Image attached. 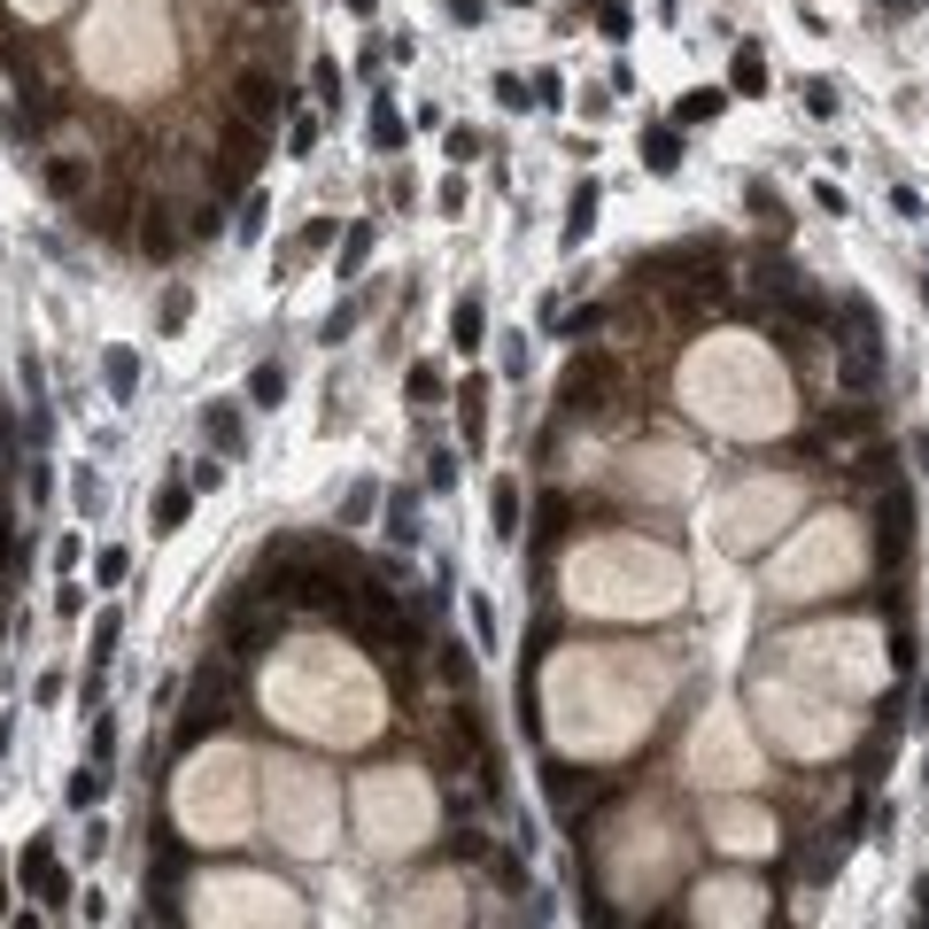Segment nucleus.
I'll return each mask as SVG.
<instances>
[{
    "mask_svg": "<svg viewBox=\"0 0 929 929\" xmlns=\"http://www.w3.org/2000/svg\"><path fill=\"white\" fill-rule=\"evenodd\" d=\"M612 388H620V357H612V349H588V357L565 365L558 410H565V418H597V410H612Z\"/></svg>",
    "mask_w": 929,
    "mask_h": 929,
    "instance_id": "nucleus-1",
    "label": "nucleus"
},
{
    "mask_svg": "<svg viewBox=\"0 0 929 929\" xmlns=\"http://www.w3.org/2000/svg\"><path fill=\"white\" fill-rule=\"evenodd\" d=\"M233 720V674L225 666H194V682H187V713H179V743H202L210 728Z\"/></svg>",
    "mask_w": 929,
    "mask_h": 929,
    "instance_id": "nucleus-2",
    "label": "nucleus"
},
{
    "mask_svg": "<svg viewBox=\"0 0 929 929\" xmlns=\"http://www.w3.org/2000/svg\"><path fill=\"white\" fill-rule=\"evenodd\" d=\"M217 140H225V163H210V187H217V194H233V187H240V179L264 163V124L233 109V117L217 124Z\"/></svg>",
    "mask_w": 929,
    "mask_h": 929,
    "instance_id": "nucleus-3",
    "label": "nucleus"
},
{
    "mask_svg": "<svg viewBox=\"0 0 929 929\" xmlns=\"http://www.w3.org/2000/svg\"><path fill=\"white\" fill-rule=\"evenodd\" d=\"M233 109L257 117V124H279V117H287V86H279L272 70H240V78H233Z\"/></svg>",
    "mask_w": 929,
    "mask_h": 929,
    "instance_id": "nucleus-4",
    "label": "nucleus"
},
{
    "mask_svg": "<svg viewBox=\"0 0 929 929\" xmlns=\"http://www.w3.org/2000/svg\"><path fill=\"white\" fill-rule=\"evenodd\" d=\"M906 543H914V496L883 488V503H876V558L891 565V558H906Z\"/></svg>",
    "mask_w": 929,
    "mask_h": 929,
    "instance_id": "nucleus-5",
    "label": "nucleus"
},
{
    "mask_svg": "<svg viewBox=\"0 0 929 929\" xmlns=\"http://www.w3.org/2000/svg\"><path fill=\"white\" fill-rule=\"evenodd\" d=\"M272 643H279V612H248V605L225 612V651L233 658H264Z\"/></svg>",
    "mask_w": 929,
    "mask_h": 929,
    "instance_id": "nucleus-6",
    "label": "nucleus"
},
{
    "mask_svg": "<svg viewBox=\"0 0 929 929\" xmlns=\"http://www.w3.org/2000/svg\"><path fill=\"white\" fill-rule=\"evenodd\" d=\"M860 434H876V410H868V403H836V410H821V427L806 434V457H813L821 442H860Z\"/></svg>",
    "mask_w": 929,
    "mask_h": 929,
    "instance_id": "nucleus-7",
    "label": "nucleus"
},
{
    "mask_svg": "<svg viewBox=\"0 0 929 929\" xmlns=\"http://www.w3.org/2000/svg\"><path fill=\"white\" fill-rule=\"evenodd\" d=\"M171 217H179L171 202H147V210H140V257H179V240H187V233H179Z\"/></svg>",
    "mask_w": 929,
    "mask_h": 929,
    "instance_id": "nucleus-8",
    "label": "nucleus"
},
{
    "mask_svg": "<svg viewBox=\"0 0 929 929\" xmlns=\"http://www.w3.org/2000/svg\"><path fill=\"white\" fill-rule=\"evenodd\" d=\"M124 217H132V187H124V179H117L102 202H86V225H94L102 240H117V233H124Z\"/></svg>",
    "mask_w": 929,
    "mask_h": 929,
    "instance_id": "nucleus-9",
    "label": "nucleus"
},
{
    "mask_svg": "<svg viewBox=\"0 0 929 929\" xmlns=\"http://www.w3.org/2000/svg\"><path fill=\"white\" fill-rule=\"evenodd\" d=\"M480 333H488V310H480V295H457V310H450V349H480Z\"/></svg>",
    "mask_w": 929,
    "mask_h": 929,
    "instance_id": "nucleus-10",
    "label": "nucleus"
},
{
    "mask_svg": "<svg viewBox=\"0 0 929 929\" xmlns=\"http://www.w3.org/2000/svg\"><path fill=\"white\" fill-rule=\"evenodd\" d=\"M39 179H47V194H55V202H78V194H86V179H94V171H86V163H78V155H47V171H39Z\"/></svg>",
    "mask_w": 929,
    "mask_h": 929,
    "instance_id": "nucleus-11",
    "label": "nucleus"
},
{
    "mask_svg": "<svg viewBox=\"0 0 929 929\" xmlns=\"http://www.w3.org/2000/svg\"><path fill=\"white\" fill-rule=\"evenodd\" d=\"M597 202H605V194H597V179H581V187H573V202H565V248H581V240H588V225H597Z\"/></svg>",
    "mask_w": 929,
    "mask_h": 929,
    "instance_id": "nucleus-12",
    "label": "nucleus"
},
{
    "mask_svg": "<svg viewBox=\"0 0 929 929\" xmlns=\"http://www.w3.org/2000/svg\"><path fill=\"white\" fill-rule=\"evenodd\" d=\"M643 163H651V179H674V171H682V132H643Z\"/></svg>",
    "mask_w": 929,
    "mask_h": 929,
    "instance_id": "nucleus-13",
    "label": "nucleus"
},
{
    "mask_svg": "<svg viewBox=\"0 0 929 929\" xmlns=\"http://www.w3.org/2000/svg\"><path fill=\"white\" fill-rule=\"evenodd\" d=\"M488 520H496V543H520V480H496Z\"/></svg>",
    "mask_w": 929,
    "mask_h": 929,
    "instance_id": "nucleus-14",
    "label": "nucleus"
},
{
    "mask_svg": "<svg viewBox=\"0 0 929 929\" xmlns=\"http://www.w3.org/2000/svg\"><path fill=\"white\" fill-rule=\"evenodd\" d=\"M102 798H109V759H86V767L70 775V806L86 813V806H102Z\"/></svg>",
    "mask_w": 929,
    "mask_h": 929,
    "instance_id": "nucleus-15",
    "label": "nucleus"
},
{
    "mask_svg": "<svg viewBox=\"0 0 929 929\" xmlns=\"http://www.w3.org/2000/svg\"><path fill=\"white\" fill-rule=\"evenodd\" d=\"M202 434H210V442H217L225 457H233V450L248 442V434H240V410H233V403H210V410H202Z\"/></svg>",
    "mask_w": 929,
    "mask_h": 929,
    "instance_id": "nucleus-16",
    "label": "nucleus"
},
{
    "mask_svg": "<svg viewBox=\"0 0 929 929\" xmlns=\"http://www.w3.org/2000/svg\"><path fill=\"white\" fill-rule=\"evenodd\" d=\"M388 543H403V550L418 543V496H410V488L388 496Z\"/></svg>",
    "mask_w": 929,
    "mask_h": 929,
    "instance_id": "nucleus-17",
    "label": "nucleus"
},
{
    "mask_svg": "<svg viewBox=\"0 0 929 929\" xmlns=\"http://www.w3.org/2000/svg\"><path fill=\"white\" fill-rule=\"evenodd\" d=\"M457 410H465V442L480 450V442H488V380H465V395H457Z\"/></svg>",
    "mask_w": 929,
    "mask_h": 929,
    "instance_id": "nucleus-18",
    "label": "nucleus"
},
{
    "mask_svg": "<svg viewBox=\"0 0 929 929\" xmlns=\"http://www.w3.org/2000/svg\"><path fill=\"white\" fill-rule=\"evenodd\" d=\"M844 473H853V480H876V488H883V480L898 473V450H891V442H868V450H860L853 465H844Z\"/></svg>",
    "mask_w": 929,
    "mask_h": 929,
    "instance_id": "nucleus-19",
    "label": "nucleus"
},
{
    "mask_svg": "<svg viewBox=\"0 0 929 929\" xmlns=\"http://www.w3.org/2000/svg\"><path fill=\"white\" fill-rule=\"evenodd\" d=\"M248 403H257V410H279V403H287V372H279V365H257V372H248Z\"/></svg>",
    "mask_w": 929,
    "mask_h": 929,
    "instance_id": "nucleus-20",
    "label": "nucleus"
},
{
    "mask_svg": "<svg viewBox=\"0 0 929 929\" xmlns=\"http://www.w3.org/2000/svg\"><path fill=\"white\" fill-rule=\"evenodd\" d=\"M728 78H736V94H767V55H759V47H736Z\"/></svg>",
    "mask_w": 929,
    "mask_h": 929,
    "instance_id": "nucleus-21",
    "label": "nucleus"
},
{
    "mask_svg": "<svg viewBox=\"0 0 929 929\" xmlns=\"http://www.w3.org/2000/svg\"><path fill=\"white\" fill-rule=\"evenodd\" d=\"M187 512H194V488H163V496H155V535L187 527Z\"/></svg>",
    "mask_w": 929,
    "mask_h": 929,
    "instance_id": "nucleus-22",
    "label": "nucleus"
},
{
    "mask_svg": "<svg viewBox=\"0 0 929 929\" xmlns=\"http://www.w3.org/2000/svg\"><path fill=\"white\" fill-rule=\"evenodd\" d=\"M102 372H109V395H117V403H132V388H140V357H132V349H109V365H102Z\"/></svg>",
    "mask_w": 929,
    "mask_h": 929,
    "instance_id": "nucleus-23",
    "label": "nucleus"
},
{
    "mask_svg": "<svg viewBox=\"0 0 929 929\" xmlns=\"http://www.w3.org/2000/svg\"><path fill=\"white\" fill-rule=\"evenodd\" d=\"M798 102H806V117H836V78H798Z\"/></svg>",
    "mask_w": 929,
    "mask_h": 929,
    "instance_id": "nucleus-24",
    "label": "nucleus"
},
{
    "mask_svg": "<svg viewBox=\"0 0 929 929\" xmlns=\"http://www.w3.org/2000/svg\"><path fill=\"white\" fill-rule=\"evenodd\" d=\"M876 372H883V357H876V342H860L853 357H844V388H876Z\"/></svg>",
    "mask_w": 929,
    "mask_h": 929,
    "instance_id": "nucleus-25",
    "label": "nucleus"
},
{
    "mask_svg": "<svg viewBox=\"0 0 929 929\" xmlns=\"http://www.w3.org/2000/svg\"><path fill=\"white\" fill-rule=\"evenodd\" d=\"M434 666H442V682H450V690H465V698H473V658H465V643H442V658H434Z\"/></svg>",
    "mask_w": 929,
    "mask_h": 929,
    "instance_id": "nucleus-26",
    "label": "nucleus"
},
{
    "mask_svg": "<svg viewBox=\"0 0 929 929\" xmlns=\"http://www.w3.org/2000/svg\"><path fill=\"white\" fill-rule=\"evenodd\" d=\"M365 257H372V225H349V240H342V279H357Z\"/></svg>",
    "mask_w": 929,
    "mask_h": 929,
    "instance_id": "nucleus-27",
    "label": "nucleus"
},
{
    "mask_svg": "<svg viewBox=\"0 0 929 929\" xmlns=\"http://www.w3.org/2000/svg\"><path fill=\"white\" fill-rule=\"evenodd\" d=\"M310 86H318V102H325V109H342V62H325V55H318V62H310Z\"/></svg>",
    "mask_w": 929,
    "mask_h": 929,
    "instance_id": "nucleus-28",
    "label": "nucleus"
},
{
    "mask_svg": "<svg viewBox=\"0 0 929 929\" xmlns=\"http://www.w3.org/2000/svg\"><path fill=\"white\" fill-rule=\"evenodd\" d=\"M543 790H550V806H573V798H581V775L550 759V767H543Z\"/></svg>",
    "mask_w": 929,
    "mask_h": 929,
    "instance_id": "nucleus-29",
    "label": "nucleus"
},
{
    "mask_svg": "<svg viewBox=\"0 0 929 929\" xmlns=\"http://www.w3.org/2000/svg\"><path fill=\"white\" fill-rule=\"evenodd\" d=\"M720 86H698V94H682V124H705V117H720Z\"/></svg>",
    "mask_w": 929,
    "mask_h": 929,
    "instance_id": "nucleus-30",
    "label": "nucleus"
},
{
    "mask_svg": "<svg viewBox=\"0 0 929 929\" xmlns=\"http://www.w3.org/2000/svg\"><path fill=\"white\" fill-rule=\"evenodd\" d=\"M372 147H403V117H395V102H372Z\"/></svg>",
    "mask_w": 929,
    "mask_h": 929,
    "instance_id": "nucleus-31",
    "label": "nucleus"
},
{
    "mask_svg": "<svg viewBox=\"0 0 929 929\" xmlns=\"http://www.w3.org/2000/svg\"><path fill=\"white\" fill-rule=\"evenodd\" d=\"M349 333H357V302H342V310H333V318L318 325V342H325V349H342Z\"/></svg>",
    "mask_w": 929,
    "mask_h": 929,
    "instance_id": "nucleus-32",
    "label": "nucleus"
},
{
    "mask_svg": "<svg viewBox=\"0 0 929 929\" xmlns=\"http://www.w3.org/2000/svg\"><path fill=\"white\" fill-rule=\"evenodd\" d=\"M597 325H605V310H597V302H588V310H565V318H558V333H565V342H588Z\"/></svg>",
    "mask_w": 929,
    "mask_h": 929,
    "instance_id": "nucleus-33",
    "label": "nucleus"
},
{
    "mask_svg": "<svg viewBox=\"0 0 929 929\" xmlns=\"http://www.w3.org/2000/svg\"><path fill=\"white\" fill-rule=\"evenodd\" d=\"M117 635H124V620H117V612H102V620H94V666H109V658H117Z\"/></svg>",
    "mask_w": 929,
    "mask_h": 929,
    "instance_id": "nucleus-34",
    "label": "nucleus"
},
{
    "mask_svg": "<svg viewBox=\"0 0 929 929\" xmlns=\"http://www.w3.org/2000/svg\"><path fill=\"white\" fill-rule=\"evenodd\" d=\"M264 217H272V202H264V194H248V202H240V217H233V233H240V240H257V233H264Z\"/></svg>",
    "mask_w": 929,
    "mask_h": 929,
    "instance_id": "nucleus-35",
    "label": "nucleus"
},
{
    "mask_svg": "<svg viewBox=\"0 0 929 929\" xmlns=\"http://www.w3.org/2000/svg\"><path fill=\"white\" fill-rule=\"evenodd\" d=\"M55 868V853H47V844H24V860H16V883H32L39 891V876Z\"/></svg>",
    "mask_w": 929,
    "mask_h": 929,
    "instance_id": "nucleus-36",
    "label": "nucleus"
},
{
    "mask_svg": "<svg viewBox=\"0 0 929 929\" xmlns=\"http://www.w3.org/2000/svg\"><path fill=\"white\" fill-rule=\"evenodd\" d=\"M496 102H503V109H535V86H527V78H512V70H503V78H496Z\"/></svg>",
    "mask_w": 929,
    "mask_h": 929,
    "instance_id": "nucleus-37",
    "label": "nucleus"
},
{
    "mask_svg": "<svg viewBox=\"0 0 929 929\" xmlns=\"http://www.w3.org/2000/svg\"><path fill=\"white\" fill-rule=\"evenodd\" d=\"M442 853H450V860H480V853H488V836H480V829L465 821V829H457V836L442 844Z\"/></svg>",
    "mask_w": 929,
    "mask_h": 929,
    "instance_id": "nucleus-38",
    "label": "nucleus"
},
{
    "mask_svg": "<svg viewBox=\"0 0 929 929\" xmlns=\"http://www.w3.org/2000/svg\"><path fill=\"white\" fill-rule=\"evenodd\" d=\"M743 202H751V210H759V225H775V233H783V202H775V194H767V187H759V179H751V187H743Z\"/></svg>",
    "mask_w": 929,
    "mask_h": 929,
    "instance_id": "nucleus-39",
    "label": "nucleus"
},
{
    "mask_svg": "<svg viewBox=\"0 0 929 929\" xmlns=\"http://www.w3.org/2000/svg\"><path fill=\"white\" fill-rule=\"evenodd\" d=\"M187 310H194V295H187V287H171V295H163V318H155V325H163V333H179V325H187Z\"/></svg>",
    "mask_w": 929,
    "mask_h": 929,
    "instance_id": "nucleus-40",
    "label": "nucleus"
},
{
    "mask_svg": "<svg viewBox=\"0 0 929 929\" xmlns=\"http://www.w3.org/2000/svg\"><path fill=\"white\" fill-rule=\"evenodd\" d=\"M325 240H333V217H318V225H302V233H295V248H287V257H318V248H325Z\"/></svg>",
    "mask_w": 929,
    "mask_h": 929,
    "instance_id": "nucleus-41",
    "label": "nucleus"
},
{
    "mask_svg": "<svg viewBox=\"0 0 929 929\" xmlns=\"http://www.w3.org/2000/svg\"><path fill=\"white\" fill-rule=\"evenodd\" d=\"M442 147H450V163H473V155H480V132H473V124H450Z\"/></svg>",
    "mask_w": 929,
    "mask_h": 929,
    "instance_id": "nucleus-42",
    "label": "nucleus"
},
{
    "mask_svg": "<svg viewBox=\"0 0 929 929\" xmlns=\"http://www.w3.org/2000/svg\"><path fill=\"white\" fill-rule=\"evenodd\" d=\"M597 24H605V39H628V0H597Z\"/></svg>",
    "mask_w": 929,
    "mask_h": 929,
    "instance_id": "nucleus-43",
    "label": "nucleus"
},
{
    "mask_svg": "<svg viewBox=\"0 0 929 929\" xmlns=\"http://www.w3.org/2000/svg\"><path fill=\"white\" fill-rule=\"evenodd\" d=\"M410 395L434 403V395H442V372H434V365H410Z\"/></svg>",
    "mask_w": 929,
    "mask_h": 929,
    "instance_id": "nucleus-44",
    "label": "nucleus"
},
{
    "mask_svg": "<svg viewBox=\"0 0 929 929\" xmlns=\"http://www.w3.org/2000/svg\"><path fill=\"white\" fill-rule=\"evenodd\" d=\"M55 612H62V620H78V612H86V588L62 581V588H55Z\"/></svg>",
    "mask_w": 929,
    "mask_h": 929,
    "instance_id": "nucleus-45",
    "label": "nucleus"
},
{
    "mask_svg": "<svg viewBox=\"0 0 929 929\" xmlns=\"http://www.w3.org/2000/svg\"><path fill=\"white\" fill-rule=\"evenodd\" d=\"M287 147L310 155V147H318V117H295V124H287Z\"/></svg>",
    "mask_w": 929,
    "mask_h": 929,
    "instance_id": "nucleus-46",
    "label": "nucleus"
},
{
    "mask_svg": "<svg viewBox=\"0 0 929 929\" xmlns=\"http://www.w3.org/2000/svg\"><path fill=\"white\" fill-rule=\"evenodd\" d=\"M124 573H132L124 550H102V558H94V581H124Z\"/></svg>",
    "mask_w": 929,
    "mask_h": 929,
    "instance_id": "nucleus-47",
    "label": "nucleus"
},
{
    "mask_svg": "<svg viewBox=\"0 0 929 929\" xmlns=\"http://www.w3.org/2000/svg\"><path fill=\"white\" fill-rule=\"evenodd\" d=\"M217 217H225V210H217V194H210V202L194 210V225H187V233H194V240H210V233H217Z\"/></svg>",
    "mask_w": 929,
    "mask_h": 929,
    "instance_id": "nucleus-48",
    "label": "nucleus"
},
{
    "mask_svg": "<svg viewBox=\"0 0 929 929\" xmlns=\"http://www.w3.org/2000/svg\"><path fill=\"white\" fill-rule=\"evenodd\" d=\"M109 751H117V728H109V720H94V736H86V759H109Z\"/></svg>",
    "mask_w": 929,
    "mask_h": 929,
    "instance_id": "nucleus-49",
    "label": "nucleus"
},
{
    "mask_svg": "<svg viewBox=\"0 0 929 929\" xmlns=\"http://www.w3.org/2000/svg\"><path fill=\"white\" fill-rule=\"evenodd\" d=\"M450 16H457V24H465V32H473V24H480V16H488V0H450Z\"/></svg>",
    "mask_w": 929,
    "mask_h": 929,
    "instance_id": "nucleus-50",
    "label": "nucleus"
},
{
    "mask_svg": "<svg viewBox=\"0 0 929 929\" xmlns=\"http://www.w3.org/2000/svg\"><path fill=\"white\" fill-rule=\"evenodd\" d=\"M876 9H883V16H914V9H921V0H876Z\"/></svg>",
    "mask_w": 929,
    "mask_h": 929,
    "instance_id": "nucleus-51",
    "label": "nucleus"
},
{
    "mask_svg": "<svg viewBox=\"0 0 929 929\" xmlns=\"http://www.w3.org/2000/svg\"><path fill=\"white\" fill-rule=\"evenodd\" d=\"M914 457H921V473H929V434H914Z\"/></svg>",
    "mask_w": 929,
    "mask_h": 929,
    "instance_id": "nucleus-52",
    "label": "nucleus"
},
{
    "mask_svg": "<svg viewBox=\"0 0 929 929\" xmlns=\"http://www.w3.org/2000/svg\"><path fill=\"white\" fill-rule=\"evenodd\" d=\"M0 914H9V876H0Z\"/></svg>",
    "mask_w": 929,
    "mask_h": 929,
    "instance_id": "nucleus-53",
    "label": "nucleus"
}]
</instances>
